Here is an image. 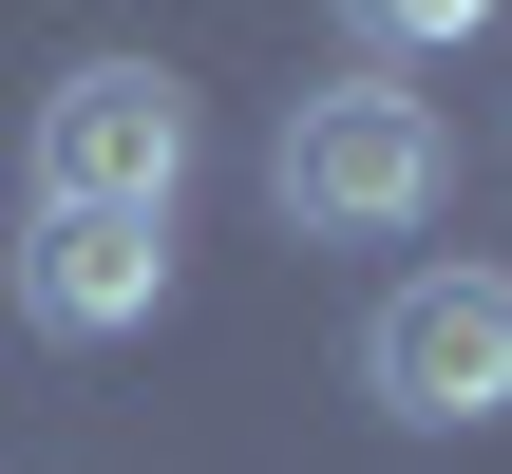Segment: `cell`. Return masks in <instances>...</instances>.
Here are the masks:
<instances>
[{
  "label": "cell",
  "mask_w": 512,
  "mask_h": 474,
  "mask_svg": "<svg viewBox=\"0 0 512 474\" xmlns=\"http://www.w3.org/2000/svg\"><path fill=\"white\" fill-rule=\"evenodd\" d=\"M512 0H342V38H361V76H399V57H456V38H494Z\"/></svg>",
  "instance_id": "cell-5"
},
{
  "label": "cell",
  "mask_w": 512,
  "mask_h": 474,
  "mask_svg": "<svg viewBox=\"0 0 512 474\" xmlns=\"http://www.w3.org/2000/svg\"><path fill=\"white\" fill-rule=\"evenodd\" d=\"M266 190H285V228L304 247H418L437 228V190H456V133H437V95H399V76H323V95H285V133H266Z\"/></svg>",
  "instance_id": "cell-1"
},
{
  "label": "cell",
  "mask_w": 512,
  "mask_h": 474,
  "mask_svg": "<svg viewBox=\"0 0 512 474\" xmlns=\"http://www.w3.org/2000/svg\"><path fill=\"white\" fill-rule=\"evenodd\" d=\"M361 399L399 437H475L512 418V266H399L361 304Z\"/></svg>",
  "instance_id": "cell-3"
},
{
  "label": "cell",
  "mask_w": 512,
  "mask_h": 474,
  "mask_svg": "<svg viewBox=\"0 0 512 474\" xmlns=\"http://www.w3.org/2000/svg\"><path fill=\"white\" fill-rule=\"evenodd\" d=\"M19 323L38 342H133L152 304H171V228L152 209H19Z\"/></svg>",
  "instance_id": "cell-4"
},
{
  "label": "cell",
  "mask_w": 512,
  "mask_h": 474,
  "mask_svg": "<svg viewBox=\"0 0 512 474\" xmlns=\"http://www.w3.org/2000/svg\"><path fill=\"white\" fill-rule=\"evenodd\" d=\"M190 171H209V114H190L171 57H76L38 95V209H152L171 228Z\"/></svg>",
  "instance_id": "cell-2"
}]
</instances>
